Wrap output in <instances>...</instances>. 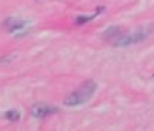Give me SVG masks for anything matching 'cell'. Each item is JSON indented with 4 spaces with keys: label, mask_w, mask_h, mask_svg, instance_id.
Masks as SVG:
<instances>
[{
    "label": "cell",
    "mask_w": 154,
    "mask_h": 131,
    "mask_svg": "<svg viewBox=\"0 0 154 131\" xmlns=\"http://www.w3.org/2000/svg\"><path fill=\"white\" fill-rule=\"evenodd\" d=\"M5 120L18 121V120H20V111H18V110H8L7 113H5Z\"/></svg>",
    "instance_id": "cell-7"
},
{
    "label": "cell",
    "mask_w": 154,
    "mask_h": 131,
    "mask_svg": "<svg viewBox=\"0 0 154 131\" xmlns=\"http://www.w3.org/2000/svg\"><path fill=\"white\" fill-rule=\"evenodd\" d=\"M58 111V108L55 106H50V104H35L32 106V116L37 118V120H42V118H47L50 114H55Z\"/></svg>",
    "instance_id": "cell-3"
},
{
    "label": "cell",
    "mask_w": 154,
    "mask_h": 131,
    "mask_svg": "<svg viewBox=\"0 0 154 131\" xmlns=\"http://www.w3.org/2000/svg\"><path fill=\"white\" fill-rule=\"evenodd\" d=\"M103 10H104V8H103V7H100V8H96V10H94V14H93V15H78V17L75 18V23H76V25L88 23V22H91L93 18H96V17H98V15H100Z\"/></svg>",
    "instance_id": "cell-6"
},
{
    "label": "cell",
    "mask_w": 154,
    "mask_h": 131,
    "mask_svg": "<svg viewBox=\"0 0 154 131\" xmlns=\"http://www.w3.org/2000/svg\"><path fill=\"white\" fill-rule=\"evenodd\" d=\"M4 27L7 28V32H10V33H15V32H18V30H22V28L27 27V22L10 17V18H7V20L4 22Z\"/></svg>",
    "instance_id": "cell-4"
},
{
    "label": "cell",
    "mask_w": 154,
    "mask_h": 131,
    "mask_svg": "<svg viewBox=\"0 0 154 131\" xmlns=\"http://www.w3.org/2000/svg\"><path fill=\"white\" fill-rule=\"evenodd\" d=\"M154 32V27L152 25H147V27H143V28H137L134 32H124L116 42H114V47H129V45H134V43H139V42H144L151 33Z\"/></svg>",
    "instance_id": "cell-2"
},
{
    "label": "cell",
    "mask_w": 154,
    "mask_h": 131,
    "mask_svg": "<svg viewBox=\"0 0 154 131\" xmlns=\"http://www.w3.org/2000/svg\"><path fill=\"white\" fill-rule=\"evenodd\" d=\"M123 33H124L123 28H119V27H111V28H108V30L104 32V33L101 35V37H103L104 40H108L109 43H113V45H114V42H116Z\"/></svg>",
    "instance_id": "cell-5"
},
{
    "label": "cell",
    "mask_w": 154,
    "mask_h": 131,
    "mask_svg": "<svg viewBox=\"0 0 154 131\" xmlns=\"http://www.w3.org/2000/svg\"><path fill=\"white\" fill-rule=\"evenodd\" d=\"M96 91V83L94 81H86L85 85H81L76 91L70 93L66 98H65V106H78V104H83L86 101L91 100V96Z\"/></svg>",
    "instance_id": "cell-1"
}]
</instances>
